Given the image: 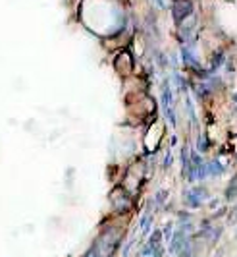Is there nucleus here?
<instances>
[{
  "label": "nucleus",
  "instance_id": "obj_1",
  "mask_svg": "<svg viewBox=\"0 0 237 257\" xmlns=\"http://www.w3.org/2000/svg\"><path fill=\"white\" fill-rule=\"evenodd\" d=\"M172 12H174L176 22H184L193 14V4H191V0H176Z\"/></svg>",
  "mask_w": 237,
  "mask_h": 257
},
{
  "label": "nucleus",
  "instance_id": "obj_2",
  "mask_svg": "<svg viewBox=\"0 0 237 257\" xmlns=\"http://www.w3.org/2000/svg\"><path fill=\"white\" fill-rule=\"evenodd\" d=\"M208 197V192H206V188H191L189 192H187V199H185V203L191 207V209H198L200 203H202V199H206Z\"/></svg>",
  "mask_w": 237,
  "mask_h": 257
},
{
  "label": "nucleus",
  "instance_id": "obj_3",
  "mask_svg": "<svg viewBox=\"0 0 237 257\" xmlns=\"http://www.w3.org/2000/svg\"><path fill=\"white\" fill-rule=\"evenodd\" d=\"M206 172H208L210 176H220V174L224 172V167H222L218 161H212V163L206 165Z\"/></svg>",
  "mask_w": 237,
  "mask_h": 257
},
{
  "label": "nucleus",
  "instance_id": "obj_4",
  "mask_svg": "<svg viewBox=\"0 0 237 257\" xmlns=\"http://www.w3.org/2000/svg\"><path fill=\"white\" fill-rule=\"evenodd\" d=\"M182 56H184V62L185 64H191V66H197V62H195V56L189 52V49L187 47H182Z\"/></svg>",
  "mask_w": 237,
  "mask_h": 257
},
{
  "label": "nucleus",
  "instance_id": "obj_5",
  "mask_svg": "<svg viewBox=\"0 0 237 257\" xmlns=\"http://www.w3.org/2000/svg\"><path fill=\"white\" fill-rule=\"evenodd\" d=\"M226 197H228L230 201H234V199H237V182H234V184H230V188L226 190Z\"/></svg>",
  "mask_w": 237,
  "mask_h": 257
},
{
  "label": "nucleus",
  "instance_id": "obj_6",
  "mask_svg": "<svg viewBox=\"0 0 237 257\" xmlns=\"http://www.w3.org/2000/svg\"><path fill=\"white\" fill-rule=\"evenodd\" d=\"M172 165V153L166 155V159H164V168H170Z\"/></svg>",
  "mask_w": 237,
  "mask_h": 257
},
{
  "label": "nucleus",
  "instance_id": "obj_7",
  "mask_svg": "<svg viewBox=\"0 0 237 257\" xmlns=\"http://www.w3.org/2000/svg\"><path fill=\"white\" fill-rule=\"evenodd\" d=\"M156 4L160 8H166V4H164V0H156Z\"/></svg>",
  "mask_w": 237,
  "mask_h": 257
}]
</instances>
